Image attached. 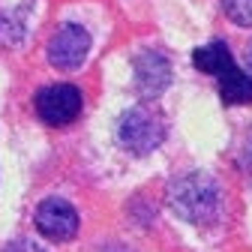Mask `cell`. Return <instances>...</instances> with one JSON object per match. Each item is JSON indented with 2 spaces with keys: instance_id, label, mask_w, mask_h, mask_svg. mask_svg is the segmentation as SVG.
Wrapping results in <instances>:
<instances>
[{
  "instance_id": "cell-8",
  "label": "cell",
  "mask_w": 252,
  "mask_h": 252,
  "mask_svg": "<svg viewBox=\"0 0 252 252\" xmlns=\"http://www.w3.org/2000/svg\"><path fill=\"white\" fill-rule=\"evenodd\" d=\"M192 63H195V69H201V72H207V75H222L225 69H231L234 66V57H231V48L225 45V42H210V45H204V48H195L192 51Z\"/></svg>"
},
{
  "instance_id": "cell-9",
  "label": "cell",
  "mask_w": 252,
  "mask_h": 252,
  "mask_svg": "<svg viewBox=\"0 0 252 252\" xmlns=\"http://www.w3.org/2000/svg\"><path fill=\"white\" fill-rule=\"evenodd\" d=\"M222 3V12L240 24V27H252V0H219Z\"/></svg>"
},
{
  "instance_id": "cell-4",
  "label": "cell",
  "mask_w": 252,
  "mask_h": 252,
  "mask_svg": "<svg viewBox=\"0 0 252 252\" xmlns=\"http://www.w3.org/2000/svg\"><path fill=\"white\" fill-rule=\"evenodd\" d=\"M87 51H90V33L81 24H60L45 48L48 63L57 69H78Z\"/></svg>"
},
{
  "instance_id": "cell-1",
  "label": "cell",
  "mask_w": 252,
  "mask_h": 252,
  "mask_svg": "<svg viewBox=\"0 0 252 252\" xmlns=\"http://www.w3.org/2000/svg\"><path fill=\"white\" fill-rule=\"evenodd\" d=\"M168 204L171 210L186 219V222H210L219 210V186L204 171H189L168 189Z\"/></svg>"
},
{
  "instance_id": "cell-3",
  "label": "cell",
  "mask_w": 252,
  "mask_h": 252,
  "mask_svg": "<svg viewBox=\"0 0 252 252\" xmlns=\"http://www.w3.org/2000/svg\"><path fill=\"white\" fill-rule=\"evenodd\" d=\"M33 108L42 123L48 126H69L81 117L84 96L75 84H48L36 93Z\"/></svg>"
},
{
  "instance_id": "cell-7",
  "label": "cell",
  "mask_w": 252,
  "mask_h": 252,
  "mask_svg": "<svg viewBox=\"0 0 252 252\" xmlns=\"http://www.w3.org/2000/svg\"><path fill=\"white\" fill-rule=\"evenodd\" d=\"M219 96L225 105H252V75L231 66L219 75Z\"/></svg>"
},
{
  "instance_id": "cell-11",
  "label": "cell",
  "mask_w": 252,
  "mask_h": 252,
  "mask_svg": "<svg viewBox=\"0 0 252 252\" xmlns=\"http://www.w3.org/2000/svg\"><path fill=\"white\" fill-rule=\"evenodd\" d=\"M246 66H249V75H252V45H249V51H246Z\"/></svg>"
},
{
  "instance_id": "cell-6",
  "label": "cell",
  "mask_w": 252,
  "mask_h": 252,
  "mask_svg": "<svg viewBox=\"0 0 252 252\" xmlns=\"http://www.w3.org/2000/svg\"><path fill=\"white\" fill-rule=\"evenodd\" d=\"M135 69V90L144 99H156L171 81V63L162 51H141L132 60Z\"/></svg>"
},
{
  "instance_id": "cell-2",
  "label": "cell",
  "mask_w": 252,
  "mask_h": 252,
  "mask_svg": "<svg viewBox=\"0 0 252 252\" xmlns=\"http://www.w3.org/2000/svg\"><path fill=\"white\" fill-rule=\"evenodd\" d=\"M165 117L159 108L153 105H135L129 111H123L117 123V138L126 150H132L135 156H147L165 141Z\"/></svg>"
},
{
  "instance_id": "cell-10",
  "label": "cell",
  "mask_w": 252,
  "mask_h": 252,
  "mask_svg": "<svg viewBox=\"0 0 252 252\" xmlns=\"http://www.w3.org/2000/svg\"><path fill=\"white\" fill-rule=\"evenodd\" d=\"M0 252H45V249L36 246L33 240H12V243H6Z\"/></svg>"
},
{
  "instance_id": "cell-5",
  "label": "cell",
  "mask_w": 252,
  "mask_h": 252,
  "mask_svg": "<svg viewBox=\"0 0 252 252\" xmlns=\"http://www.w3.org/2000/svg\"><path fill=\"white\" fill-rule=\"evenodd\" d=\"M36 228L42 237L54 243H66L78 234V213L63 198H45L36 207Z\"/></svg>"
}]
</instances>
